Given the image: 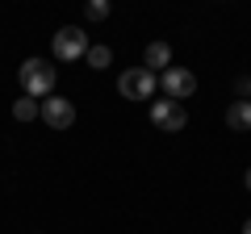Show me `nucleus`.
Listing matches in <instances>:
<instances>
[{
	"instance_id": "f257e3e1",
	"label": "nucleus",
	"mask_w": 251,
	"mask_h": 234,
	"mask_svg": "<svg viewBox=\"0 0 251 234\" xmlns=\"http://www.w3.org/2000/svg\"><path fill=\"white\" fill-rule=\"evenodd\" d=\"M17 80H21V88H25V96L46 100L54 92V63H46V59H25L21 71H17Z\"/></svg>"
},
{
	"instance_id": "f03ea898",
	"label": "nucleus",
	"mask_w": 251,
	"mask_h": 234,
	"mask_svg": "<svg viewBox=\"0 0 251 234\" xmlns=\"http://www.w3.org/2000/svg\"><path fill=\"white\" fill-rule=\"evenodd\" d=\"M155 88H159V75L147 71V67H130V71H122V80H117V92H122L126 100H151Z\"/></svg>"
},
{
	"instance_id": "7ed1b4c3",
	"label": "nucleus",
	"mask_w": 251,
	"mask_h": 234,
	"mask_svg": "<svg viewBox=\"0 0 251 234\" xmlns=\"http://www.w3.org/2000/svg\"><path fill=\"white\" fill-rule=\"evenodd\" d=\"M54 59H63V63H75V59H84L88 54V34H84L80 25H63L59 34H54Z\"/></svg>"
},
{
	"instance_id": "20e7f679",
	"label": "nucleus",
	"mask_w": 251,
	"mask_h": 234,
	"mask_svg": "<svg viewBox=\"0 0 251 234\" xmlns=\"http://www.w3.org/2000/svg\"><path fill=\"white\" fill-rule=\"evenodd\" d=\"M159 88L168 92V100H180V105H184V100L197 92V75L188 71V67H168V71L159 75Z\"/></svg>"
},
{
	"instance_id": "39448f33",
	"label": "nucleus",
	"mask_w": 251,
	"mask_h": 234,
	"mask_svg": "<svg viewBox=\"0 0 251 234\" xmlns=\"http://www.w3.org/2000/svg\"><path fill=\"white\" fill-rule=\"evenodd\" d=\"M151 121L159 130H168V134H176V130L188 126V113L180 100H151Z\"/></svg>"
},
{
	"instance_id": "423d86ee",
	"label": "nucleus",
	"mask_w": 251,
	"mask_h": 234,
	"mask_svg": "<svg viewBox=\"0 0 251 234\" xmlns=\"http://www.w3.org/2000/svg\"><path fill=\"white\" fill-rule=\"evenodd\" d=\"M42 121H46L50 130H67V126L75 121V105H72L67 96H59V92H50V96L42 100Z\"/></svg>"
},
{
	"instance_id": "0eeeda50",
	"label": "nucleus",
	"mask_w": 251,
	"mask_h": 234,
	"mask_svg": "<svg viewBox=\"0 0 251 234\" xmlns=\"http://www.w3.org/2000/svg\"><path fill=\"white\" fill-rule=\"evenodd\" d=\"M226 126L239 130V134H247L251 130V100H234V105L226 109Z\"/></svg>"
},
{
	"instance_id": "6e6552de",
	"label": "nucleus",
	"mask_w": 251,
	"mask_h": 234,
	"mask_svg": "<svg viewBox=\"0 0 251 234\" xmlns=\"http://www.w3.org/2000/svg\"><path fill=\"white\" fill-rule=\"evenodd\" d=\"M168 63H172V46L168 42H151V46H147V54H143V67H147V71H155V67L168 71Z\"/></svg>"
},
{
	"instance_id": "1a4fd4ad",
	"label": "nucleus",
	"mask_w": 251,
	"mask_h": 234,
	"mask_svg": "<svg viewBox=\"0 0 251 234\" xmlns=\"http://www.w3.org/2000/svg\"><path fill=\"white\" fill-rule=\"evenodd\" d=\"M13 117H17V121H34V117H42V100H34V96L13 100Z\"/></svg>"
},
{
	"instance_id": "9d476101",
	"label": "nucleus",
	"mask_w": 251,
	"mask_h": 234,
	"mask_svg": "<svg viewBox=\"0 0 251 234\" xmlns=\"http://www.w3.org/2000/svg\"><path fill=\"white\" fill-rule=\"evenodd\" d=\"M84 59H88L92 71H105V67L113 63V50H109V46H88V54H84Z\"/></svg>"
},
{
	"instance_id": "9b49d317",
	"label": "nucleus",
	"mask_w": 251,
	"mask_h": 234,
	"mask_svg": "<svg viewBox=\"0 0 251 234\" xmlns=\"http://www.w3.org/2000/svg\"><path fill=\"white\" fill-rule=\"evenodd\" d=\"M84 17L88 21H105L109 17V0H88V4H84Z\"/></svg>"
},
{
	"instance_id": "f8f14e48",
	"label": "nucleus",
	"mask_w": 251,
	"mask_h": 234,
	"mask_svg": "<svg viewBox=\"0 0 251 234\" xmlns=\"http://www.w3.org/2000/svg\"><path fill=\"white\" fill-rule=\"evenodd\" d=\"M243 184H247V188H251V167H247V176H243Z\"/></svg>"
},
{
	"instance_id": "ddd939ff",
	"label": "nucleus",
	"mask_w": 251,
	"mask_h": 234,
	"mask_svg": "<svg viewBox=\"0 0 251 234\" xmlns=\"http://www.w3.org/2000/svg\"><path fill=\"white\" fill-rule=\"evenodd\" d=\"M243 234H251V217H247V222H243Z\"/></svg>"
},
{
	"instance_id": "4468645a",
	"label": "nucleus",
	"mask_w": 251,
	"mask_h": 234,
	"mask_svg": "<svg viewBox=\"0 0 251 234\" xmlns=\"http://www.w3.org/2000/svg\"><path fill=\"white\" fill-rule=\"evenodd\" d=\"M247 100H251V75H247Z\"/></svg>"
}]
</instances>
